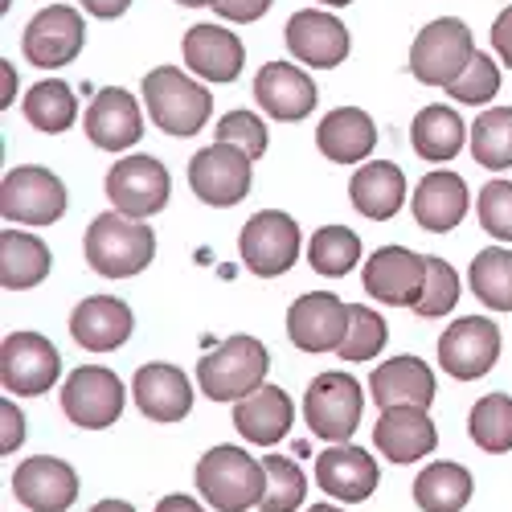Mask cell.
<instances>
[{
  "label": "cell",
  "instance_id": "cell-37",
  "mask_svg": "<svg viewBox=\"0 0 512 512\" xmlns=\"http://www.w3.org/2000/svg\"><path fill=\"white\" fill-rule=\"evenodd\" d=\"M467 431H472V443L480 451L504 455L512 451V398L508 394H488L472 406V418H467Z\"/></svg>",
  "mask_w": 512,
  "mask_h": 512
},
{
  "label": "cell",
  "instance_id": "cell-38",
  "mask_svg": "<svg viewBox=\"0 0 512 512\" xmlns=\"http://www.w3.org/2000/svg\"><path fill=\"white\" fill-rule=\"evenodd\" d=\"M472 156L484 168H512V107H492L472 123Z\"/></svg>",
  "mask_w": 512,
  "mask_h": 512
},
{
  "label": "cell",
  "instance_id": "cell-30",
  "mask_svg": "<svg viewBox=\"0 0 512 512\" xmlns=\"http://www.w3.org/2000/svg\"><path fill=\"white\" fill-rule=\"evenodd\" d=\"M373 144H377V127L361 107H336L316 127V148L336 164L365 160L373 152Z\"/></svg>",
  "mask_w": 512,
  "mask_h": 512
},
{
  "label": "cell",
  "instance_id": "cell-54",
  "mask_svg": "<svg viewBox=\"0 0 512 512\" xmlns=\"http://www.w3.org/2000/svg\"><path fill=\"white\" fill-rule=\"evenodd\" d=\"M320 5H336V9H345V5H353V0H320Z\"/></svg>",
  "mask_w": 512,
  "mask_h": 512
},
{
  "label": "cell",
  "instance_id": "cell-52",
  "mask_svg": "<svg viewBox=\"0 0 512 512\" xmlns=\"http://www.w3.org/2000/svg\"><path fill=\"white\" fill-rule=\"evenodd\" d=\"M177 5H189V9H197V5H218V0H177Z\"/></svg>",
  "mask_w": 512,
  "mask_h": 512
},
{
  "label": "cell",
  "instance_id": "cell-18",
  "mask_svg": "<svg viewBox=\"0 0 512 512\" xmlns=\"http://www.w3.org/2000/svg\"><path fill=\"white\" fill-rule=\"evenodd\" d=\"M316 484L336 500L361 504L377 492V463L369 451L353 443H332L328 451L316 455Z\"/></svg>",
  "mask_w": 512,
  "mask_h": 512
},
{
  "label": "cell",
  "instance_id": "cell-43",
  "mask_svg": "<svg viewBox=\"0 0 512 512\" xmlns=\"http://www.w3.org/2000/svg\"><path fill=\"white\" fill-rule=\"evenodd\" d=\"M213 136H218V144H230V148L246 152L250 160H259L267 152V127H263L259 115H250V111L222 115V123L213 127Z\"/></svg>",
  "mask_w": 512,
  "mask_h": 512
},
{
  "label": "cell",
  "instance_id": "cell-46",
  "mask_svg": "<svg viewBox=\"0 0 512 512\" xmlns=\"http://www.w3.org/2000/svg\"><path fill=\"white\" fill-rule=\"evenodd\" d=\"M267 9H271V0H218V5H213V13L226 21H238V25L259 21Z\"/></svg>",
  "mask_w": 512,
  "mask_h": 512
},
{
  "label": "cell",
  "instance_id": "cell-12",
  "mask_svg": "<svg viewBox=\"0 0 512 512\" xmlns=\"http://www.w3.org/2000/svg\"><path fill=\"white\" fill-rule=\"evenodd\" d=\"M287 336L304 353H332L349 336V304H340L332 291H308L287 312Z\"/></svg>",
  "mask_w": 512,
  "mask_h": 512
},
{
  "label": "cell",
  "instance_id": "cell-47",
  "mask_svg": "<svg viewBox=\"0 0 512 512\" xmlns=\"http://www.w3.org/2000/svg\"><path fill=\"white\" fill-rule=\"evenodd\" d=\"M492 46H496L500 62L512 66V5H508V9L496 17V25H492Z\"/></svg>",
  "mask_w": 512,
  "mask_h": 512
},
{
  "label": "cell",
  "instance_id": "cell-31",
  "mask_svg": "<svg viewBox=\"0 0 512 512\" xmlns=\"http://www.w3.org/2000/svg\"><path fill=\"white\" fill-rule=\"evenodd\" d=\"M46 275H50V246L25 230L5 226V234H0V287L25 291L37 287Z\"/></svg>",
  "mask_w": 512,
  "mask_h": 512
},
{
  "label": "cell",
  "instance_id": "cell-44",
  "mask_svg": "<svg viewBox=\"0 0 512 512\" xmlns=\"http://www.w3.org/2000/svg\"><path fill=\"white\" fill-rule=\"evenodd\" d=\"M480 226L500 238V242H512V181H488L480 189Z\"/></svg>",
  "mask_w": 512,
  "mask_h": 512
},
{
  "label": "cell",
  "instance_id": "cell-9",
  "mask_svg": "<svg viewBox=\"0 0 512 512\" xmlns=\"http://www.w3.org/2000/svg\"><path fill=\"white\" fill-rule=\"evenodd\" d=\"M168 193H173V181L156 156H123L107 173V197L115 213H127V218H152L168 205Z\"/></svg>",
  "mask_w": 512,
  "mask_h": 512
},
{
  "label": "cell",
  "instance_id": "cell-13",
  "mask_svg": "<svg viewBox=\"0 0 512 512\" xmlns=\"http://www.w3.org/2000/svg\"><path fill=\"white\" fill-rule=\"evenodd\" d=\"M496 357H500V328L488 316H463L439 336V365L459 381H476L492 373Z\"/></svg>",
  "mask_w": 512,
  "mask_h": 512
},
{
  "label": "cell",
  "instance_id": "cell-45",
  "mask_svg": "<svg viewBox=\"0 0 512 512\" xmlns=\"http://www.w3.org/2000/svg\"><path fill=\"white\" fill-rule=\"evenodd\" d=\"M25 443V418H21V410L5 398V402H0V451H17Z\"/></svg>",
  "mask_w": 512,
  "mask_h": 512
},
{
  "label": "cell",
  "instance_id": "cell-27",
  "mask_svg": "<svg viewBox=\"0 0 512 512\" xmlns=\"http://www.w3.org/2000/svg\"><path fill=\"white\" fill-rule=\"evenodd\" d=\"M414 222L431 234H447L463 222L467 213V181L451 168H435V173H426L414 189Z\"/></svg>",
  "mask_w": 512,
  "mask_h": 512
},
{
  "label": "cell",
  "instance_id": "cell-4",
  "mask_svg": "<svg viewBox=\"0 0 512 512\" xmlns=\"http://www.w3.org/2000/svg\"><path fill=\"white\" fill-rule=\"evenodd\" d=\"M144 103H148L152 123L168 136L201 132L209 111H213V95L177 66H156L144 78Z\"/></svg>",
  "mask_w": 512,
  "mask_h": 512
},
{
  "label": "cell",
  "instance_id": "cell-33",
  "mask_svg": "<svg viewBox=\"0 0 512 512\" xmlns=\"http://www.w3.org/2000/svg\"><path fill=\"white\" fill-rule=\"evenodd\" d=\"M472 472L459 463H431L414 480V500L422 512H459L472 500Z\"/></svg>",
  "mask_w": 512,
  "mask_h": 512
},
{
  "label": "cell",
  "instance_id": "cell-1",
  "mask_svg": "<svg viewBox=\"0 0 512 512\" xmlns=\"http://www.w3.org/2000/svg\"><path fill=\"white\" fill-rule=\"evenodd\" d=\"M197 492L209 500L213 512H246L254 504H263L267 467L242 447H230V443L213 447L197 463Z\"/></svg>",
  "mask_w": 512,
  "mask_h": 512
},
{
  "label": "cell",
  "instance_id": "cell-25",
  "mask_svg": "<svg viewBox=\"0 0 512 512\" xmlns=\"http://www.w3.org/2000/svg\"><path fill=\"white\" fill-rule=\"evenodd\" d=\"M185 66L205 82H234L246 66V50L238 33L222 25H193L185 33Z\"/></svg>",
  "mask_w": 512,
  "mask_h": 512
},
{
  "label": "cell",
  "instance_id": "cell-17",
  "mask_svg": "<svg viewBox=\"0 0 512 512\" xmlns=\"http://www.w3.org/2000/svg\"><path fill=\"white\" fill-rule=\"evenodd\" d=\"M13 496L33 512H66L78 500V476L62 459L33 455L13 472Z\"/></svg>",
  "mask_w": 512,
  "mask_h": 512
},
{
  "label": "cell",
  "instance_id": "cell-6",
  "mask_svg": "<svg viewBox=\"0 0 512 512\" xmlns=\"http://www.w3.org/2000/svg\"><path fill=\"white\" fill-rule=\"evenodd\" d=\"M361 410H365V390L349 373H320L304 394V418L312 435L328 443H349L361 426Z\"/></svg>",
  "mask_w": 512,
  "mask_h": 512
},
{
  "label": "cell",
  "instance_id": "cell-2",
  "mask_svg": "<svg viewBox=\"0 0 512 512\" xmlns=\"http://www.w3.org/2000/svg\"><path fill=\"white\" fill-rule=\"evenodd\" d=\"M156 259V234L127 213H99L87 230V263L103 279H132Z\"/></svg>",
  "mask_w": 512,
  "mask_h": 512
},
{
  "label": "cell",
  "instance_id": "cell-20",
  "mask_svg": "<svg viewBox=\"0 0 512 512\" xmlns=\"http://www.w3.org/2000/svg\"><path fill=\"white\" fill-rule=\"evenodd\" d=\"M87 136L103 152H127L132 144H140L144 115H140L136 95H127L123 87L99 91L95 103L87 107Z\"/></svg>",
  "mask_w": 512,
  "mask_h": 512
},
{
  "label": "cell",
  "instance_id": "cell-29",
  "mask_svg": "<svg viewBox=\"0 0 512 512\" xmlns=\"http://www.w3.org/2000/svg\"><path fill=\"white\" fill-rule=\"evenodd\" d=\"M349 193H353V205H357L361 218L390 222L406 201V177H402V168L390 164V160H369L353 173Z\"/></svg>",
  "mask_w": 512,
  "mask_h": 512
},
{
  "label": "cell",
  "instance_id": "cell-3",
  "mask_svg": "<svg viewBox=\"0 0 512 512\" xmlns=\"http://www.w3.org/2000/svg\"><path fill=\"white\" fill-rule=\"evenodd\" d=\"M267 349L254 336H230L213 353L201 357L197 381L209 402H242L259 386H267Z\"/></svg>",
  "mask_w": 512,
  "mask_h": 512
},
{
  "label": "cell",
  "instance_id": "cell-19",
  "mask_svg": "<svg viewBox=\"0 0 512 512\" xmlns=\"http://www.w3.org/2000/svg\"><path fill=\"white\" fill-rule=\"evenodd\" d=\"M373 443L394 463H414V459L435 451L439 431H435L431 414H426L422 406H390V410H381V418L373 422Z\"/></svg>",
  "mask_w": 512,
  "mask_h": 512
},
{
  "label": "cell",
  "instance_id": "cell-14",
  "mask_svg": "<svg viewBox=\"0 0 512 512\" xmlns=\"http://www.w3.org/2000/svg\"><path fill=\"white\" fill-rule=\"evenodd\" d=\"M426 287V254H414L406 246H381L365 263V291L377 304L390 308H414Z\"/></svg>",
  "mask_w": 512,
  "mask_h": 512
},
{
  "label": "cell",
  "instance_id": "cell-32",
  "mask_svg": "<svg viewBox=\"0 0 512 512\" xmlns=\"http://www.w3.org/2000/svg\"><path fill=\"white\" fill-rule=\"evenodd\" d=\"M463 140H467V127H463L455 107H439V103L422 107L414 115V123H410V144H414V152L422 160H435V164L451 160L463 148Z\"/></svg>",
  "mask_w": 512,
  "mask_h": 512
},
{
  "label": "cell",
  "instance_id": "cell-28",
  "mask_svg": "<svg viewBox=\"0 0 512 512\" xmlns=\"http://www.w3.org/2000/svg\"><path fill=\"white\" fill-rule=\"evenodd\" d=\"M291 422H295V406L279 386H259L250 398L234 402V426H238V435L254 447L283 443Z\"/></svg>",
  "mask_w": 512,
  "mask_h": 512
},
{
  "label": "cell",
  "instance_id": "cell-48",
  "mask_svg": "<svg viewBox=\"0 0 512 512\" xmlns=\"http://www.w3.org/2000/svg\"><path fill=\"white\" fill-rule=\"evenodd\" d=\"M82 9H87L91 17H103V21H111V17H123L127 9H132V0H78Z\"/></svg>",
  "mask_w": 512,
  "mask_h": 512
},
{
  "label": "cell",
  "instance_id": "cell-23",
  "mask_svg": "<svg viewBox=\"0 0 512 512\" xmlns=\"http://www.w3.org/2000/svg\"><path fill=\"white\" fill-rule=\"evenodd\" d=\"M132 328H136L132 308L115 300V295H91V300H82L70 316V336L87 353H111V349L127 345Z\"/></svg>",
  "mask_w": 512,
  "mask_h": 512
},
{
  "label": "cell",
  "instance_id": "cell-24",
  "mask_svg": "<svg viewBox=\"0 0 512 512\" xmlns=\"http://www.w3.org/2000/svg\"><path fill=\"white\" fill-rule=\"evenodd\" d=\"M435 369L422 357H394L386 365H377L369 377V398L390 410V406H422L431 410L435 402Z\"/></svg>",
  "mask_w": 512,
  "mask_h": 512
},
{
  "label": "cell",
  "instance_id": "cell-39",
  "mask_svg": "<svg viewBox=\"0 0 512 512\" xmlns=\"http://www.w3.org/2000/svg\"><path fill=\"white\" fill-rule=\"evenodd\" d=\"M267 467V492H263V512H295L304 504L308 480H304V467L287 459V455H263Z\"/></svg>",
  "mask_w": 512,
  "mask_h": 512
},
{
  "label": "cell",
  "instance_id": "cell-49",
  "mask_svg": "<svg viewBox=\"0 0 512 512\" xmlns=\"http://www.w3.org/2000/svg\"><path fill=\"white\" fill-rule=\"evenodd\" d=\"M156 512H205L193 496H164L160 504H156Z\"/></svg>",
  "mask_w": 512,
  "mask_h": 512
},
{
  "label": "cell",
  "instance_id": "cell-42",
  "mask_svg": "<svg viewBox=\"0 0 512 512\" xmlns=\"http://www.w3.org/2000/svg\"><path fill=\"white\" fill-rule=\"evenodd\" d=\"M496 91H500V70H496V62L488 54H476L472 62H467V70L447 87V95L455 103H472V107L488 103Z\"/></svg>",
  "mask_w": 512,
  "mask_h": 512
},
{
  "label": "cell",
  "instance_id": "cell-35",
  "mask_svg": "<svg viewBox=\"0 0 512 512\" xmlns=\"http://www.w3.org/2000/svg\"><path fill=\"white\" fill-rule=\"evenodd\" d=\"M472 291L476 300L492 312H512V250H500V246H488L472 259Z\"/></svg>",
  "mask_w": 512,
  "mask_h": 512
},
{
  "label": "cell",
  "instance_id": "cell-10",
  "mask_svg": "<svg viewBox=\"0 0 512 512\" xmlns=\"http://www.w3.org/2000/svg\"><path fill=\"white\" fill-rule=\"evenodd\" d=\"M62 410L82 431H103L123 414V381L103 365H78L62 386Z\"/></svg>",
  "mask_w": 512,
  "mask_h": 512
},
{
  "label": "cell",
  "instance_id": "cell-36",
  "mask_svg": "<svg viewBox=\"0 0 512 512\" xmlns=\"http://www.w3.org/2000/svg\"><path fill=\"white\" fill-rule=\"evenodd\" d=\"M361 259V238L349 230V226H324L312 234L308 242V263L312 271L328 275V279H340V275H349Z\"/></svg>",
  "mask_w": 512,
  "mask_h": 512
},
{
  "label": "cell",
  "instance_id": "cell-21",
  "mask_svg": "<svg viewBox=\"0 0 512 512\" xmlns=\"http://www.w3.org/2000/svg\"><path fill=\"white\" fill-rule=\"evenodd\" d=\"M287 50L320 70H332L349 58V29L340 25L332 13L304 9L287 21Z\"/></svg>",
  "mask_w": 512,
  "mask_h": 512
},
{
  "label": "cell",
  "instance_id": "cell-22",
  "mask_svg": "<svg viewBox=\"0 0 512 512\" xmlns=\"http://www.w3.org/2000/svg\"><path fill=\"white\" fill-rule=\"evenodd\" d=\"M254 99H259V107L279 119V123H295L304 119L312 107H316V82L291 62H267L259 70V78H254Z\"/></svg>",
  "mask_w": 512,
  "mask_h": 512
},
{
  "label": "cell",
  "instance_id": "cell-41",
  "mask_svg": "<svg viewBox=\"0 0 512 512\" xmlns=\"http://www.w3.org/2000/svg\"><path fill=\"white\" fill-rule=\"evenodd\" d=\"M459 304V275L447 259H426V287L418 295L414 312L422 320H439Z\"/></svg>",
  "mask_w": 512,
  "mask_h": 512
},
{
  "label": "cell",
  "instance_id": "cell-8",
  "mask_svg": "<svg viewBox=\"0 0 512 512\" xmlns=\"http://www.w3.org/2000/svg\"><path fill=\"white\" fill-rule=\"evenodd\" d=\"M0 213L17 226H54L66 213V185L37 164L9 168L0 185Z\"/></svg>",
  "mask_w": 512,
  "mask_h": 512
},
{
  "label": "cell",
  "instance_id": "cell-34",
  "mask_svg": "<svg viewBox=\"0 0 512 512\" xmlns=\"http://www.w3.org/2000/svg\"><path fill=\"white\" fill-rule=\"evenodd\" d=\"M25 119L46 136H58L66 127H74L78 119V95L66 87L62 78L37 82V87L25 95Z\"/></svg>",
  "mask_w": 512,
  "mask_h": 512
},
{
  "label": "cell",
  "instance_id": "cell-16",
  "mask_svg": "<svg viewBox=\"0 0 512 512\" xmlns=\"http://www.w3.org/2000/svg\"><path fill=\"white\" fill-rule=\"evenodd\" d=\"M82 41H87V25H82V17L70 5H50L25 25L21 50L33 66L58 70V66H66L82 54Z\"/></svg>",
  "mask_w": 512,
  "mask_h": 512
},
{
  "label": "cell",
  "instance_id": "cell-11",
  "mask_svg": "<svg viewBox=\"0 0 512 512\" xmlns=\"http://www.w3.org/2000/svg\"><path fill=\"white\" fill-rule=\"evenodd\" d=\"M62 373V357L46 336L37 332H13L0 345V381H5L9 394H25L37 398L46 394Z\"/></svg>",
  "mask_w": 512,
  "mask_h": 512
},
{
  "label": "cell",
  "instance_id": "cell-7",
  "mask_svg": "<svg viewBox=\"0 0 512 512\" xmlns=\"http://www.w3.org/2000/svg\"><path fill=\"white\" fill-rule=\"evenodd\" d=\"M238 250H242L246 271L263 275V279H275V275H287L295 267V259H300V250H304V234L287 218V213L263 209L242 226Z\"/></svg>",
  "mask_w": 512,
  "mask_h": 512
},
{
  "label": "cell",
  "instance_id": "cell-26",
  "mask_svg": "<svg viewBox=\"0 0 512 512\" xmlns=\"http://www.w3.org/2000/svg\"><path fill=\"white\" fill-rule=\"evenodd\" d=\"M132 394L144 418L152 422H181L193 410V386L189 377L177 365H140L136 381H132Z\"/></svg>",
  "mask_w": 512,
  "mask_h": 512
},
{
  "label": "cell",
  "instance_id": "cell-53",
  "mask_svg": "<svg viewBox=\"0 0 512 512\" xmlns=\"http://www.w3.org/2000/svg\"><path fill=\"white\" fill-rule=\"evenodd\" d=\"M308 512H340V508H332V504H312Z\"/></svg>",
  "mask_w": 512,
  "mask_h": 512
},
{
  "label": "cell",
  "instance_id": "cell-40",
  "mask_svg": "<svg viewBox=\"0 0 512 512\" xmlns=\"http://www.w3.org/2000/svg\"><path fill=\"white\" fill-rule=\"evenodd\" d=\"M386 340H390L386 320H381L377 312H369L365 304H349V336L336 353L345 361H369V357H377L381 349H386Z\"/></svg>",
  "mask_w": 512,
  "mask_h": 512
},
{
  "label": "cell",
  "instance_id": "cell-50",
  "mask_svg": "<svg viewBox=\"0 0 512 512\" xmlns=\"http://www.w3.org/2000/svg\"><path fill=\"white\" fill-rule=\"evenodd\" d=\"M91 512H136V508L127 504V500H99Z\"/></svg>",
  "mask_w": 512,
  "mask_h": 512
},
{
  "label": "cell",
  "instance_id": "cell-15",
  "mask_svg": "<svg viewBox=\"0 0 512 512\" xmlns=\"http://www.w3.org/2000/svg\"><path fill=\"white\" fill-rule=\"evenodd\" d=\"M189 185L205 205H238L250 193V156L230 144L201 148L189 160Z\"/></svg>",
  "mask_w": 512,
  "mask_h": 512
},
{
  "label": "cell",
  "instance_id": "cell-5",
  "mask_svg": "<svg viewBox=\"0 0 512 512\" xmlns=\"http://www.w3.org/2000/svg\"><path fill=\"white\" fill-rule=\"evenodd\" d=\"M472 58H476L472 29H467L459 17H439L414 37L410 74L418 82H426V87H451Z\"/></svg>",
  "mask_w": 512,
  "mask_h": 512
},
{
  "label": "cell",
  "instance_id": "cell-51",
  "mask_svg": "<svg viewBox=\"0 0 512 512\" xmlns=\"http://www.w3.org/2000/svg\"><path fill=\"white\" fill-rule=\"evenodd\" d=\"M0 74H5V107H9V99H13V91H17V74L9 70V62L0 66Z\"/></svg>",
  "mask_w": 512,
  "mask_h": 512
}]
</instances>
